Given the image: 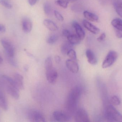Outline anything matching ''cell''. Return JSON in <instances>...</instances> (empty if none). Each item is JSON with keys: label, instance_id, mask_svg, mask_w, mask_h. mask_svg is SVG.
I'll return each instance as SVG.
<instances>
[{"label": "cell", "instance_id": "6da1fadb", "mask_svg": "<svg viewBox=\"0 0 122 122\" xmlns=\"http://www.w3.org/2000/svg\"><path fill=\"white\" fill-rule=\"evenodd\" d=\"M81 87L77 86L73 87L70 92L66 99V108L71 114H74L77 109V105L81 94Z\"/></svg>", "mask_w": 122, "mask_h": 122}, {"label": "cell", "instance_id": "7a4b0ae2", "mask_svg": "<svg viewBox=\"0 0 122 122\" xmlns=\"http://www.w3.org/2000/svg\"><path fill=\"white\" fill-rule=\"evenodd\" d=\"M104 115L105 119L108 121L122 122V115L112 105H109L106 106L104 110Z\"/></svg>", "mask_w": 122, "mask_h": 122}, {"label": "cell", "instance_id": "3957f363", "mask_svg": "<svg viewBox=\"0 0 122 122\" xmlns=\"http://www.w3.org/2000/svg\"><path fill=\"white\" fill-rule=\"evenodd\" d=\"M118 57V53L116 51H110L102 62V67L103 69H106L110 67L114 64Z\"/></svg>", "mask_w": 122, "mask_h": 122}, {"label": "cell", "instance_id": "277c9868", "mask_svg": "<svg viewBox=\"0 0 122 122\" xmlns=\"http://www.w3.org/2000/svg\"><path fill=\"white\" fill-rule=\"evenodd\" d=\"M75 122H89L90 119L86 111L82 108L78 109L74 114Z\"/></svg>", "mask_w": 122, "mask_h": 122}, {"label": "cell", "instance_id": "5b68a950", "mask_svg": "<svg viewBox=\"0 0 122 122\" xmlns=\"http://www.w3.org/2000/svg\"><path fill=\"white\" fill-rule=\"evenodd\" d=\"M28 117L31 122H46V119L43 115L37 110H31L29 111L28 114Z\"/></svg>", "mask_w": 122, "mask_h": 122}, {"label": "cell", "instance_id": "8992f818", "mask_svg": "<svg viewBox=\"0 0 122 122\" xmlns=\"http://www.w3.org/2000/svg\"><path fill=\"white\" fill-rule=\"evenodd\" d=\"M46 70V79L50 84H55L57 80L58 74L56 69L54 67L49 68Z\"/></svg>", "mask_w": 122, "mask_h": 122}, {"label": "cell", "instance_id": "52a82bcc", "mask_svg": "<svg viewBox=\"0 0 122 122\" xmlns=\"http://www.w3.org/2000/svg\"><path fill=\"white\" fill-rule=\"evenodd\" d=\"M0 42L5 51L6 55L9 56L14 57L15 54V49L13 44L6 39H2Z\"/></svg>", "mask_w": 122, "mask_h": 122}, {"label": "cell", "instance_id": "ba28073f", "mask_svg": "<svg viewBox=\"0 0 122 122\" xmlns=\"http://www.w3.org/2000/svg\"><path fill=\"white\" fill-rule=\"evenodd\" d=\"M53 117L55 120L59 122H69L71 119L69 115L60 111H54L53 113Z\"/></svg>", "mask_w": 122, "mask_h": 122}, {"label": "cell", "instance_id": "9c48e42d", "mask_svg": "<svg viewBox=\"0 0 122 122\" xmlns=\"http://www.w3.org/2000/svg\"><path fill=\"white\" fill-rule=\"evenodd\" d=\"M65 64L67 68L71 72L76 74L79 72V64L76 60L69 59L66 61Z\"/></svg>", "mask_w": 122, "mask_h": 122}, {"label": "cell", "instance_id": "30bf717a", "mask_svg": "<svg viewBox=\"0 0 122 122\" xmlns=\"http://www.w3.org/2000/svg\"><path fill=\"white\" fill-rule=\"evenodd\" d=\"M6 90L8 93L15 99L19 97V89L17 87L6 84Z\"/></svg>", "mask_w": 122, "mask_h": 122}, {"label": "cell", "instance_id": "8fae6325", "mask_svg": "<svg viewBox=\"0 0 122 122\" xmlns=\"http://www.w3.org/2000/svg\"><path fill=\"white\" fill-rule=\"evenodd\" d=\"M72 25L75 29L77 35L80 38L81 40H83L85 37V33L79 23L76 21H73Z\"/></svg>", "mask_w": 122, "mask_h": 122}, {"label": "cell", "instance_id": "7c38bea8", "mask_svg": "<svg viewBox=\"0 0 122 122\" xmlns=\"http://www.w3.org/2000/svg\"><path fill=\"white\" fill-rule=\"evenodd\" d=\"M84 27L88 31L95 34H98L100 31L99 29L86 20L83 21Z\"/></svg>", "mask_w": 122, "mask_h": 122}, {"label": "cell", "instance_id": "4fadbf2b", "mask_svg": "<svg viewBox=\"0 0 122 122\" xmlns=\"http://www.w3.org/2000/svg\"><path fill=\"white\" fill-rule=\"evenodd\" d=\"M22 29L26 33H28L31 31L32 29V23L28 18H25L22 21Z\"/></svg>", "mask_w": 122, "mask_h": 122}, {"label": "cell", "instance_id": "5bb4252c", "mask_svg": "<svg viewBox=\"0 0 122 122\" xmlns=\"http://www.w3.org/2000/svg\"><path fill=\"white\" fill-rule=\"evenodd\" d=\"M86 56L88 62L92 65H95L97 62V59L94 52L90 49L86 50Z\"/></svg>", "mask_w": 122, "mask_h": 122}, {"label": "cell", "instance_id": "9a60e30c", "mask_svg": "<svg viewBox=\"0 0 122 122\" xmlns=\"http://www.w3.org/2000/svg\"><path fill=\"white\" fill-rule=\"evenodd\" d=\"M14 80L16 84L19 89L20 90H23L24 89V79L23 76L19 74L16 73L14 74Z\"/></svg>", "mask_w": 122, "mask_h": 122}, {"label": "cell", "instance_id": "2e32d148", "mask_svg": "<svg viewBox=\"0 0 122 122\" xmlns=\"http://www.w3.org/2000/svg\"><path fill=\"white\" fill-rule=\"evenodd\" d=\"M43 24L46 28L52 31H55L58 29L56 24L50 19H45L44 21Z\"/></svg>", "mask_w": 122, "mask_h": 122}, {"label": "cell", "instance_id": "e0dca14e", "mask_svg": "<svg viewBox=\"0 0 122 122\" xmlns=\"http://www.w3.org/2000/svg\"><path fill=\"white\" fill-rule=\"evenodd\" d=\"M84 16L87 20L93 22H95L98 21L99 17L96 14L91 13L87 11H85L83 12Z\"/></svg>", "mask_w": 122, "mask_h": 122}, {"label": "cell", "instance_id": "ac0fdd59", "mask_svg": "<svg viewBox=\"0 0 122 122\" xmlns=\"http://www.w3.org/2000/svg\"><path fill=\"white\" fill-rule=\"evenodd\" d=\"M73 45L69 41L64 42L61 46V51L62 53L64 55H67V52L72 49Z\"/></svg>", "mask_w": 122, "mask_h": 122}, {"label": "cell", "instance_id": "d6986e66", "mask_svg": "<svg viewBox=\"0 0 122 122\" xmlns=\"http://www.w3.org/2000/svg\"><path fill=\"white\" fill-rule=\"evenodd\" d=\"M0 107L5 111L8 110V104L5 95L0 91Z\"/></svg>", "mask_w": 122, "mask_h": 122}, {"label": "cell", "instance_id": "ffe728a7", "mask_svg": "<svg viewBox=\"0 0 122 122\" xmlns=\"http://www.w3.org/2000/svg\"><path fill=\"white\" fill-rule=\"evenodd\" d=\"M114 6L117 14L122 18V0H115Z\"/></svg>", "mask_w": 122, "mask_h": 122}, {"label": "cell", "instance_id": "44dd1931", "mask_svg": "<svg viewBox=\"0 0 122 122\" xmlns=\"http://www.w3.org/2000/svg\"><path fill=\"white\" fill-rule=\"evenodd\" d=\"M67 39L68 41L72 45L79 44L81 41L77 34H71L67 37Z\"/></svg>", "mask_w": 122, "mask_h": 122}, {"label": "cell", "instance_id": "7402d4cb", "mask_svg": "<svg viewBox=\"0 0 122 122\" xmlns=\"http://www.w3.org/2000/svg\"><path fill=\"white\" fill-rule=\"evenodd\" d=\"M112 25L117 30L122 31V20L121 19L115 18L111 22Z\"/></svg>", "mask_w": 122, "mask_h": 122}, {"label": "cell", "instance_id": "603a6c76", "mask_svg": "<svg viewBox=\"0 0 122 122\" xmlns=\"http://www.w3.org/2000/svg\"><path fill=\"white\" fill-rule=\"evenodd\" d=\"M110 101L112 105L115 106H119L120 105L121 103L120 99L116 95L112 96L111 97Z\"/></svg>", "mask_w": 122, "mask_h": 122}, {"label": "cell", "instance_id": "cb8c5ba5", "mask_svg": "<svg viewBox=\"0 0 122 122\" xmlns=\"http://www.w3.org/2000/svg\"><path fill=\"white\" fill-rule=\"evenodd\" d=\"M56 3L63 8L65 9L67 8L69 1L67 0H57L56 1Z\"/></svg>", "mask_w": 122, "mask_h": 122}, {"label": "cell", "instance_id": "d4e9b609", "mask_svg": "<svg viewBox=\"0 0 122 122\" xmlns=\"http://www.w3.org/2000/svg\"><path fill=\"white\" fill-rule=\"evenodd\" d=\"M45 67L46 69L53 67V61L51 57H49L46 58L45 62Z\"/></svg>", "mask_w": 122, "mask_h": 122}, {"label": "cell", "instance_id": "484cf974", "mask_svg": "<svg viewBox=\"0 0 122 122\" xmlns=\"http://www.w3.org/2000/svg\"><path fill=\"white\" fill-rule=\"evenodd\" d=\"M44 13L46 15H49L51 11V7L50 3L46 2L44 5Z\"/></svg>", "mask_w": 122, "mask_h": 122}, {"label": "cell", "instance_id": "4316f807", "mask_svg": "<svg viewBox=\"0 0 122 122\" xmlns=\"http://www.w3.org/2000/svg\"><path fill=\"white\" fill-rule=\"evenodd\" d=\"M67 55L68 56L69 59H73V60H76L77 57L76 53L75 51L73 49H70L67 54Z\"/></svg>", "mask_w": 122, "mask_h": 122}, {"label": "cell", "instance_id": "83f0119b", "mask_svg": "<svg viewBox=\"0 0 122 122\" xmlns=\"http://www.w3.org/2000/svg\"><path fill=\"white\" fill-rule=\"evenodd\" d=\"M58 39V37L57 35L53 34L51 35L49 37L47 40V42L50 44H53L57 41Z\"/></svg>", "mask_w": 122, "mask_h": 122}, {"label": "cell", "instance_id": "f1b7e54d", "mask_svg": "<svg viewBox=\"0 0 122 122\" xmlns=\"http://www.w3.org/2000/svg\"><path fill=\"white\" fill-rule=\"evenodd\" d=\"M6 56H7V60H8L9 64L14 67H18V64L15 60L13 58V57L9 56L7 55H6Z\"/></svg>", "mask_w": 122, "mask_h": 122}, {"label": "cell", "instance_id": "f546056e", "mask_svg": "<svg viewBox=\"0 0 122 122\" xmlns=\"http://www.w3.org/2000/svg\"><path fill=\"white\" fill-rule=\"evenodd\" d=\"M0 4L8 9H11L12 8V5L5 0H0Z\"/></svg>", "mask_w": 122, "mask_h": 122}, {"label": "cell", "instance_id": "4dcf8cb0", "mask_svg": "<svg viewBox=\"0 0 122 122\" xmlns=\"http://www.w3.org/2000/svg\"><path fill=\"white\" fill-rule=\"evenodd\" d=\"M54 16H56V18L58 20L60 21H62L64 20L63 16L59 12L55 10L54 11Z\"/></svg>", "mask_w": 122, "mask_h": 122}, {"label": "cell", "instance_id": "1f68e13d", "mask_svg": "<svg viewBox=\"0 0 122 122\" xmlns=\"http://www.w3.org/2000/svg\"><path fill=\"white\" fill-rule=\"evenodd\" d=\"M106 38V34L105 33H103L100 35V36L97 38V40L99 42L103 41Z\"/></svg>", "mask_w": 122, "mask_h": 122}, {"label": "cell", "instance_id": "d6a6232c", "mask_svg": "<svg viewBox=\"0 0 122 122\" xmlns=\"http://www.w3.org/2000/svg\"><path fill=\"white\" fill-rule=\"evenodd\" d=\"M62 34H63V36H64L65 37L67 38L71 34L69 30H67V29H64L62 31Z\"/></svg>", "mask_w": 122, "mask_h": 122}, {"label": "cell", "instance_id": "836d02e7", "mask_svg": "<svg viewBox=\"0 0 122 122\" xmlns=\"http://www.w3.org/2000/svg\"><path fill=\"white\" fill-rule=\"evenodd\" d=\"M116 35L117 38H122V31L117 30L116 31Z\"/></svg>", "mask_w": 122, "mask_h": 122}, {"label": "cell", "instance_id": "e575fe53", "mask_svg": "<svg viewBox=\"0 0 122 122\" xmlns=\"http://www.w3.org/2000/svg\"><path fill=\"white\" fill-rule=\"evenodd\" d=\"M28 3L31 6H33L34 5L36 4L38 0H28Z\"/></svg>", "mask_w": 122, "mask_h": 122}, {"label": "cell", "instance_id": "d590c367", "mask_svg": "<svg viewBox=\"0 0 122 122\" xmlns=\"http://www.w3.org/2000/svg\"><path fill=\"white\" fill-rule=\"evenodd\" d=\"M6 31L5 27L3 24H0V32L1 33L5 32Z\"/></svg>", "mask_w": 122, "mask_h": 122}, {"label": "cell", "instance_id": "8d00e7d4", "mask_svg": "<svg viewBox=\"0 0 122 122\" xmlns=\"http://www.w3.org/2000/svg\"><path fill=\"white\" fill-rule=\"evenodd\" d=\"M56 62H60V61H61V58H60V57H56Z\"/></svg>", "mask_w": 122, "mask_h": 122}, {"label": "cell", "instance_id": "74e56055", "mask_svg": "<svg viewBox=\"0 0 122 122\" xmlns=\"http://www.w3.org/2000/svg\"><path fill=\"white\" fill-rule=\"evenodd\" d=\"M3 59L0 56V64H1L3 62Z\"/></svg>", "mask_w": 122, "mask_h": 122}, {"label": "cell", "instance_id": "f35d334b", "mask_svg": "<svg viewBox=\"0 0 122 122\" xmlns=\"http://www.w3.org/2000/svg\"><path fill=\"white\" fill-rule=\"evenodd\" d=\"M67 0L68 1H69L75 0Z\"/></svg>", "mask_w": 122, "mask_h": 122}]
</instances>
